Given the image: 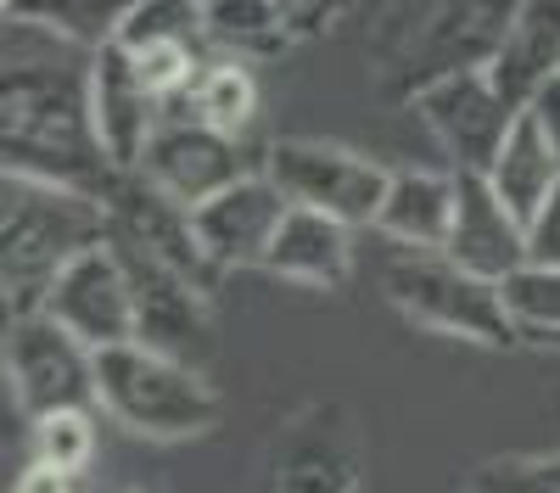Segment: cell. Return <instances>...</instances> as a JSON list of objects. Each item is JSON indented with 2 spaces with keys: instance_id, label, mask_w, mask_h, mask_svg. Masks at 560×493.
I'll return each mask as SVG.
<instances>
[{
  "instance_id": "6da1fadb",
  "label": "cell",
  "mask_w": 560,
  "mask_h": 493,
  "mask_svg": "<svg viewBox=\"0 0 560 493\" xmlns=\"http://www.w3.org/2000/svg\"><path fill=\"white\" fill-rule=\"evenodd\" d=\"M90 68H96V51L7 17V73H0L7 174L57 179V186H79L90 197H107L118 186V168L96 134Z\"/></svg>"
},
{
  "instance_id": "7a4b0ae2",
  "label": "cell",
  "mask_w": 560,
  "mask_h": 493,
  "mask_svg": "<svg viewBox=\"0 0 560 493\" xmlns=\"http://www.w3.org/2000/svg\"><path fill=\"white\" fill-rule=\"evenodd\" d=\"M107 197H90L57 179L7 174L0 186V263H7V314L45 303L51 281L84 253L107 242Z\"/></svg>"
},
{
  "instance_id": "3957f363",
  "label": "cell",
  "mask_w": 560,
  "mask_h": 493,
  "mask_svg": "<svg viewBox=\"0 0 560 493\" xmlns=\"http://www.w3.org/2000/svg\"><path fill=\"white\" fill-rule=\"evenodd\" d=\"M96 398L124 432L152 443H185L219 426V392L208 376L135 337L96 348Z\"/></svg>"
},
{
  "instance_id": "277c9868",
  "label": "cell",
  "mask_w": 560,
  "mask_h": 493,
  "mask_svg": "<svg viewBox=\"0 0 560 493\" xmlns=\"http://www.w3.org/2000/svg\"><path fill=\"white\" fill-rule=\"evenodd\" d=\"M516 0H393L376 28V62L415 96L454 68H482Z\"/></svg>"
},
{
  "instance_id": "5b68a950",
  "label": "cell",
  "mask_w": 560,
  "mask_h": 493,
  "mask_svg": "<svg viewBox=\"0 0 560 493\" xmlns=\"http://www.w3.org/2000/svg\"><path fill=\"white\" fill-rule=\"evenodd\" d=\"M382 297L420 331H443V337L477 342V348L516 342L499 281L465 269L443 247H398L393 263L382 269Z\"/></svg>"
},
{
  "instance_id": "8992f818",
  "label": "cell",
  "mask_w": 560,
  "mask_h": 493,
  "mask_svg": "<svg viewBox=\"0 0 560 493\" xmlns=\"http://www.w3.org/2000/svg\"><path fill=\"white\" fill-rule=\"evenodd\" d=\"M113 253L124 258L129 275V297H135V342H147L158 353H174L185 365L208 371L219 353V326H213V292L197 286L185 269H174L168 258L147 253L140 242H129L124 231H107Z\"/></svg>"
},
{
  "instance_id": "52a82bcc",
  "label": "cell",
  "mask_w": 560,
  "mask_h": 493,
  "mask_svg": "<svg viewBox=\"0 0 560 493\" xmlns=\"http://www.w3.org/2000/svg\"><path fill=\"white\" fill-rule=\"evenodd\" d=\"M409 113L438 141L448 168L488 174V163L504 146V134L516 129V118L527 107L510 102L499 90V79L488 73V62H482V68H454V73H438L432 84H420L409 96Z\"/></svg>"
},
{
  "instance_id": "ba28073f",
  "label": "cell",
  "mask_w": 560,
  "mask_h": 493,
  "mask_svg": "<svg viewBox=\"0 0 560 493\" xmlns=\"http://www.w3.org/2000/svg\"><path fill=\"white\" fill-rule=\"evenodd\" d=\"M7 382L23 415L45 410H73V403H102L96 398V348L73 337L57 314L28 308L7 314Z\"/></svg>"
},
{
  "instance_id": "9c48e42d",
  "label": "cell",
  "mask_w": 560,
  "mask_h": 493,
  "mask_svg": "<svg viewBox=\"0 0 560 493\" xmlns=\"http://www.w3.org/2000/svg\"><path fill=\"white\" fill-rule=\"evenodd\" d=\"M269 152H258L247 134H224L202 118H185V113H163L158 134L147 157H140L135 174H147L158 191H168L174 202L197 208L208 197H219L224 186H236V179L258 174Z\"/></svg>"
},
{
  "instance_id": "30bf717a",
  "label": "cell",
  "mask_w": 560,
  "mask_h": 493,
  "mask_svg": "<svg viewBox=\"0 0 560 493\" xmlns=\"http://www.w3.org/2000/svg\"><path fill=\"white\" fill-rule=\"evenodd\" d=\"M264 174L287 191V202L337 213L353 231L359 224H376L387 179H393V168L370 163L364 152L325 146V141H275L264 157Z\"/></svg>"
},
{
  "instance_id": "8fae6325",
  "label": "cell",
  "mask_w": 560,
  "mask_h": 493,
  "mask_svg": "<svg viewBox=\"0 0 560 493\" xmlns=\"http://www.w3.org/2000/svg\"><path fill=\"white\" fill-rule=\"evenodd\" d=\"M39 308L57 314V320L73 337H84L90 348H113V342L135 337V297H129V275H124V258L113 253V242L84 247L51 281Z\"/></svg>"
},
{
  "instance_id": "7c38bea8",
  "label": "cell",
  "mask_w": 560,
  "mask_h": 493,
  "mask_svg": "<svg viewBox=\"0 0 560 493\" xmlns=\"http://www.w3.org/2000/svg\"><path fill=\"white\" fill-rule=\"evenodd\" d=\"M107 219H113V231H124L129 242H140L147 253H158L174 269H185L197 286H208V292L219 286L224 269L208 258L191 208L174 202L168 191H158L147 174H118V186L107 191Z\"/></svg>"
},
{
  "instance_id": "4fadbf2b",
  "label": "cell",
  "mask_w": 560,
  "mask_h": 493,
  "mask_svg": "<svg viewBox=\"0 0 560 493\" xmlns=\"http://www.w3.org/2000/svg\"><path fill=\"white\" fill-rule=\"evenodd\" d=\"M287 208H292L287 191L258 168V174L236 179V186H224L219 197L197 202L191 219H197V236H202V247L219 269H264Z\"/></svg>"
},
{
  "instance_id": "5bb4252c",
  "label": "cell",
  "mask_w": 560,
  "mask_h": 493,
  "mask_svg": "<svg viewBox=\"0 0 560 493\" xmlns=\"http://www.w3.org/2000/svg\"><path fill=\"white\" fill-rule=\"evenodd\" d=\"M90 96H96V134L113 157L118 174H135L140 157H147L152 134L163 124V102L152 96L147 84H140L124 39L102 45L96 51V68H90Z\"/></svg>"
},
{
  "instance_id": "9a60e30c",
  "label": "cell",
  "mask_w": 560,
  "mask_h": 493,
  "mask_svg": "<svg viewBox=\"0 0 560 493\" xmlns=\"http://www.w3.org/2000/svg\"><path fill=\"white\" fill-rule=\"evenodd\" d=\"M443 253L488 281H504L510 269H522L533 258L527 224L510 213V202L493 191V179L477 168H459V208H454V231H448Z\"/></svg>"
},
{
  "instance_id": "2e32d148",
  "label": "cell",
  "mask_w": 560,
  "mask_h": 493,
  "mask_svg": "<svg viewBox=\"0 0 560 493\" xmlns=\"http://www.w3.org/2000/svg\"><path fill=\"white\" fill-rule=\"evenodd\" d=\"M264 269L280 275V281L337 292V286L353 281V224H342L337 213L292 202L287 219H280V231H275V242H269Z\"/></svg>"
},
{
  "instance_id": "e0dca14e",
  "label": "cell",
  "mask_w": 560,
  "mask_h": 493,
  "mask_svg": "<svg viewBox=\"0 0 560 493\" xmlns=\"http://www.w3.org/2000/svg\"><path fill=\"white\" fill-rule=\"evenodd\" d=\"M488 73L522 107L549 79H560V0H516V12H510L493 57H488Z\"/></svg>"
},
{
  "instance_id": "ac0fdd59",
  "label": "cell",
  "mask_w": 560,
  "mask_h": 493,
  "mask_svg": "<svg viewBox=\"0 0 560 493\" xmlns=\"http://www.w3.org/2000/svg\"><path fill=\"white\" fill-rule=\"evenodd\" d=\"M459 208V168H393L376 231L398 247H443Z\"/></svg>"
},
{
  "instance_id": "d6986e66",
  "label": "cell",
  "mask_w": 560,
  "mask_h": 493,
  "mask_svg": "<svg viewBox=\"0 0 560 493\" xmlns=\"http://www.w3.org/2000/svg\"><path fill=\"white\" fill-rule=\"evenodd\" d=\"M488 179L493 191L510 202V213H516L522 224H533V213L549 202V191L560 186V152L549 146L544 124L533 118V107L516 118V129L504 134L499 157L488 163Z\"/></svg>"
},
{
  "instance_id": "ffe728a7",
  "label": "cell",
  "mask_w": 560,
  "mask_h": 493,
  "mask_svg": "<svg viewBox=\"0 0 560 493\" xmlns=\"http://www.w3.org/2000/svg\"><path fill=\"white\" fill-rule=\"evenodd\" d=\"M129 12L135 0H7L12 23H34L68 45H84V51H102V45L124 39Z\"/></svg>"
},
{
  "instance_id": "44dd1931",
  "label": "cell",
  "mask_w": 560,
  "mask_h": 493,
  "mask_svg": "<svg viewBox=\"0 0 560 493\" xmlns=\"http://www.w3.org/2000/svg\"><path fill=\"white\" fill-rule=\"evenodd\" d=\"M168 113H185V118H202L224 134H247L253 118H258V79L242 68V62H202V73L191 79V90L168 107Z\"/></svg>"
},
{
  "instance_id": "7402d4cb",
  "label": "cell",
  "mask_w": 560,
  "mask_h": 493,
  "mask_svg": "<svg viewBox=\"0 0 560 493\" xmlns=\"http://www.w3.org/2000/svg\"><path fill=\"white\" fill-rule=\"evenodd\" d=\"M516 342H560V263L527 258L499 281Z\"/></svg>"
},
{
  "instance_id": "603a6c76",
  "label": "cell",
  "mask_w": 560,
  "mask_h": 493,
  "mask_svg": "<svg viewBox=\"0 0 560 493\" xmlns=\"http://www.w3.org/2000/svg\"><path fill=\"white\" fill-rule=\"evenodd\" d=\"M28 455L62 471H90L96 460V421H90V403H73V410H45L28 421Z\"/></svg>"
},
{
  "instance_id": "cb8c5ba5",
  "label": "cell",
  "mask_w": 560,
  "mask_h": 493,
  "mask_svg": "<svg viewBox=\"0 0 560 493\" xmlns=\"http://www.w3.org/2000/svg\"><path fill=\"white\" fill-rule=\"evenodd\" d=\"M129 51V62H135V73H140V84L152 90V96L163 102V113L191 90V79L202 73V45H191V39H147V45H124Z\"/></svg>"
},
{
  "instance_id": "d4e9b609",
  "label": "cell",
  "mask_w": 560,
  "mask_h": 493,
  "mask_svg": "<svg viewBox=\"0 0 560 493\" xmlns=\"http://www.w3.org/2000/svg\"><path fill=\"white\" fill-rule=\"evenodd\" d=\"M147 39H208V0H135V12L124 23V45Z\"/></svg>"
},
{
  "instance_id": "484cf974",
  "label": "cell",
  "mask_w": 560,
  "mask_h": 493,
  "mask_svg": "<svg viewBox=\"0 0 560 493\" xmlns=\"http://www.w3.org/2000/svg\"><path fill=\"white\" fill-rule=\"evenodd\" d=\"M477 493H560V455H504L477 466Z\"/></svg>"
},
{
  "instance_id": "4316f807",
  "label": "cell",
  "mask_w": 560,
  "mask_h": 493,
  "mask_svg": "<svg viewBox=\"0 0 560 493\" xmlns=\"http://www.w3.org/2000/svg\"><path fill=\"white\" fill-rule=\"evenodd\" d=\"M527 253L544 258V263H560V186L549 191V202L527 224Z\"/></svg>"
},
{
  "instance_id": "83f0119b",
  "label": "cell",
  "mask_w": 560,
  "mask_h": 493,
  "mask_svg": "<svg viewBox=\"0 0 560 493\" xmlns=\"http://www.w3.org/2000/svg\"><path fill=\"white\" fill-rule=\"evenodd\" d=\"M12 493H73V471L45 466V460H23V471L12 477Z\"/></svg>"
},
{
  "instance_id": "f1b7e54d",
  "label": "cell",
  "mask_w": 560,
  "mask_h": 493,
  "mask_svg": "<svg viewBox=\"0 0 560 493\" xmlns=\"http://www.w3.org/2000/svg\"><path fill=\"white\" fill-rule=\"evenodd\" d=\"M527 107H533V118L544 124V134H549V146L560 152V79H549V84L538 90V96H533Z\"/></svg>"
}]
</instances>
